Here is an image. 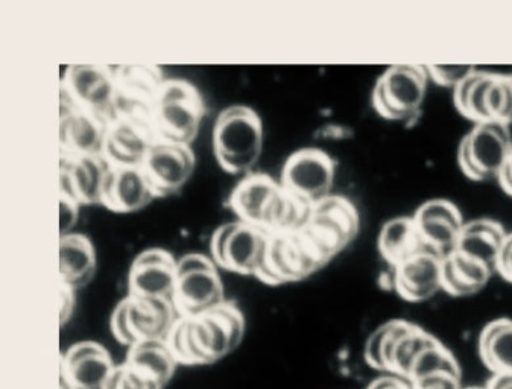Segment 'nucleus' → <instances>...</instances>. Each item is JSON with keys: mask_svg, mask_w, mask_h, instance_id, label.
Returning a JSON list of instances; mask_svg holds the SVG:
<instances>
[{"mask_svg": "<svg viewBox=\"0 0 512 389\" xmlns=\"http://www.w3.org/2000/svg\"><path fill=\"white\" fill-rule=\"evenodd\" d=\"M247 321L231 301L201 317H180L168 338L178 364L187 367L212 365L227 358L244 341Z\"/></svg>", "mask_w": 512, "mask_h": 389, "instance_id": "obj_1", "label": "nucleus"}, {"mask_svg": "<svg viewBox=\"0 0 512 389\" xmlns=\"http://www.w3.org/2000/svg\"><path fill=\"white\" fill-rule=\"evenodd\" d=\"M238 221L268 231H300L309 224L313 206L288 192L268 174H250L231 190L227 200Z\"/></svg>", "mask_w": 512, "mask_h": 389, "instance_id": "obj_2", "label": "nucleus"}, {"mask_svg": "<svg viewBox=\"0 0 512 389\" xmlns=\"http://www.w3.org/2000/svg\"><path fill=\"white\" fill-rule=\"evenodd\" d=\"M213 152L228 174H253L263 152V124L257 111L247 105L222 110L213 127Z\"/></svg>", "mask_w": 512, "mask_h": 389, "instance_id": "obj_3", "label": "nucleus"}, {"mask_svg": "<svg viewBox=\"0 0 512 389\" xmlns=\"http://www.w3.org/2000/svg\"><path fill=\"white\" fill-rule=\"evenodd\" d=\"M204 116L206 104L200 90L186 80H166L155 101L152 125L162 142L190 146Z\"/></svg>", "mask_w": 512, "mask_h": 389, "instance_id": "obj_4", "label": "nucleus"}, {"mask_svg": "<svg viewBox=\"0 0 512 389\" xmlns=\"http://www.w3.org/2000/svg\"><path fill=\"white\" fill-rule=\"evenodd\" d=\"M429 73L426 66L397 64L380 75L373 89L374 110L386 121L414 125L423 113Z\"/></svg>", "mask_w": 512, "mask_h": 389, "instance_id": "obj_5", "label": "nucleus"}, {"mask_svg": "<svg viewBox=\"0 0 512 389\" xmlns=\"http://www.w3.org/2000/svg\"><path fill=\"white\" fill-rule=\"evenodd\" d=\"M180 314L174 301L128 295L111 314L114 339L131 348L148 341H168Z\"/></svg>", "mask_w": 512, "mask_h": 389, "instance_id": "obj_6", "label": "nucleus"}, {"mask_svg": "<svg viewBox=\"0 0 512 389\" xmlns=\"http://www.w3.org/2000/svg\"><path fill=\"white\" fill-rule=\"evenodd\" d=\"M327 263L303 230L283 231L269 238L268 253L256 277L265 285L282 286L307 279Z\"/></svg>", "mask_w": 512, "mask_h": 389, "instance_id": "obj_7", "label": "nucleus"}, {"mask_svg": "<svg viewBox=\"0 0 512 389\" xmlns=\"http://www.w3.org/2000/svg\"><path fill=\"white\" fill-rule=\"evenodd\" d=\"M456 110L475 124H512V76L499 73H471L453 89Z\"/></svg>", "mask_w": 512, "mask_h": 389, "instance_id": "obj_8", "label": "nucleus"}, {"mask_svg": "<svg viewBox=\"0 0 512 389\" xmlns=\"http://www.w3.org/2000/svg\"><path fill=\"white\" fill-rule=\"evenodd\" d=\"M511 154L512 137L508 125L481 122L462 137L458 165L470 180H497Z\"/></svg>", "mask_w": 512, "mask_h": 389, "instance_id": "obj_9", "label": "nucleus"}, {"mask_svg": "<svg viewBox=\"0 0 512 389\" xmlns=\"http://www.w3.org/2000/svg\"><path fill=\"white\" fill-rule=\"evenodd\" d=\"M361 228L358 209L342 195H330L313 206L309 224L303 228L307 238L327 262L354 241Z\"/></svg>", "mask_w": 512, "mask_h": 389, "instance_id": "obj_10", "label": "nucleus"}, {"mask_svg": "<svg viewBox=\"0 0 512 389\" xmlns=\"http://www.w3.org/2000/svg\"><path fill=\"white\" fill-rule=\"evenodd\" d=\"M61 89L89 113L105 122L117 119L116 73L105 64H72L64 73Z\"/></svg>", "mask_w": 512, "mask_h": 389, "instance_id": "obj_11", "label": "nucleus"}, {"mask_svg": "<svg viewBox=\"0 0 512 389\" xmlns=\"http://www.w3.org/2000/svg\"><path fill=\"white\" fill-rule=\"evenodd\" d=\"M336 162L320 148H303L289 155L280 184L312 206L332 195Z\"/></svg>", "mask_w": 512, "mask_h": 389, "instance_id": "obj_12", "label": "nucleus"}, {"mask_svg": "<svg viewBox=\"0 0 512 389\" xmlns=\"http://www.w3.org/2000/svg\"><path fill=\"white\" fill-rule=\"evenodd\" d=\"M117 119H151L155 101L165 84L163 70L155 64H124L114 69Z\"/></svg>", "mask_w": 512, "mask_h": 389, "instance_id": "obj_13", "label": "nucleus"}, {"mask_svg": "<svg viewBox=\"0 0 512 389\" xmlns=\"http://www.w3.org/2000/svg\"><path fill=\"white\" fill-rule=\"evenodd\" d=\"M195 168V152L190 146L162 140L152 146L142 165L143 174L157 198L180 192L189 183Z\"/></svg>", "mask_w": 512, "mask_h": 389, "instance_id": "obj_14", "label": "nucleus"}, {"mask_svg": "<svg viewBox=\"0 0 512 389\" xmlns=\"http://www.w3.org/2000/svg\"><path fill=\"white\" fill-rule=\"evenodd\" d=\"M108 122L81 108L63 89L60 98V151L67 155H104Z\"/></svg>", "mask_w": 512, "mask_h": 389, "instance_id": "obj_15", "label": "nucleus"}, {"mask_svg": "<svg viewBox=\"0 0 512 389\" xmlns=\"http://www.w3.org/2000/svg\"><path fill=\"white\" fill-rule=\"evenodd\" d=\"M116 367L104 345L78 342L61 356V385L67 389H105Z\"/></svg>", "mask_w": 512, "mask_h": 389, "instance_id": "obj_16", "label": "nucleus"}, {"mask_svg": "<svg viewBox=\"0 0 512 389\" xmlns=\"http://www.w3.org/2000/svg\"><path fill=\"white\" fill-rule=\"evenodd\" d=\"M177 259L163 248H149L134 257L128 274V295L174 301Z\"/></svg>", "mask_w": 512, "mask_h": 389, "instance_id": "obj_17", "label": "nucleus"}, {"mask_svg": "<svg viewBox=\"0 0 512 389\" xmlns=\"http://www.w3.org/2000/svg\"><path fill=\"white\" fill-rule=\"evenodd\" d=\"M111 163L104 155L61 154L60 195L78 201L81 206L101 204Z\"/></svg>", "mask_w": 512, "mask_h": 389, "instance_id": "obj_18", "label": "nucleus"}, {"mask_svg": "<svg viewBox=\"0 0 512 389\" xmlns=\"http://www.w3.org/2000/svg\"><path fill=\"white\" fill-rule=\"evenodd\" d=\"M159 142L151 119L119 118L108 125L104 157L111 166L142 168L146 155Z\"/></svg>", "mask_w": 512, "mask_h": 389, "instance_id": "obj_19", "label": "nucleus"}, {"mask_svg": "<svg viewBox=\"0 0 512 389\" xmlns=\"http://www.w3.org/2000/svg\"><path fill=\"white\" fill-rule=\"evenodd\" d=\"M412 218L430 253L444 259L456 251L459 235L465 224L456 204L449 200L426 201L418 207Z\"/></svg>", "mask_w": 512, "mask_h": 389, "instance_id": "obj_20", "label": "nucleus"}, {"mask_svg": "<svg viewBox=\"0 0 512 389\" xmlns=\"http://www.w3.org/2000/svg\"><path fill=\"white\" fill-rule=\"evenodd\" d=\"M394 289L409 303H423L443 289V259L430 251L394 268Z\"/></svg>", "mask_w": 512, "mask_h": 389, "instance_id": "obj_21", "label": "nucleus"}, {"mask_svg": "<svg viewBox=\"0 0 512 389\" xmlns=\"http://www.w3.org/2000/svg\"><path fill=\"white\" fill-rule=\"evenodd\" d=\"M225 301L224 283L218 268L177 276L174 304L180 317H201Z\"/></svg>", "mask_w": 512, "mask_h": 389, "instance_id": "obj_22", "label": "nucleus"}, {"mask_svg": "<svg viewBox=\"0 0 512 389\" xmlns=\"http://www.w3.org/2000/svg\"><path fill=\"white\" fill-rule=\"evenodd\" d=\"M157 200L142 168L113 166L105 183L102 206L114 213H136Z\"/></svg>", "mask_w": 512, "mask_h": 389, "instance_id": "obj_23", "label": "nucleus"}, {"mask_svg": "<svg viewBox=\"0 0 512 389\" xmlns=\"http://www.w3.org/2000/svg\"><path fill=\"white\" fill-rule=\"evenodd\" d=\"M269 238L268 231L238 221L225 247L221 268L241 276H257L268 253Z\"/></svg>", "mask_w": 512, "mask_h": 389, "instance_id": "obj_24", "label": "nucleus"}, {"mask_svg": "<svg viewBox=\"0 0 512 389\" xmlns=\"http://www.w3.org/2000/svg\"><path fill=\"white\" fill-rule=\"evenodd\" d=\"M98 257L95 245L83 233L60 236V282L78 289L89 285L96 276Z\"/></svg>", "mask_w": 512, "mask_h": 389, "instance_id": "obj_25", "label": "nucleus"}, {"mask_svg": "<svg viewBox=\"0 0 512 389\" xmlns=\"http://www.w3.org/2000/svg\"><path fill=\"white\" fill-rule=\"evenodd\" d=\"M508 235L503 225L494 219L481 218L465 222L456 251L479 260L496 271L500 250Z\"/></svg>", "mask_w": 512, "mask_h": 389, "instance_id": "obj_26", "label": "nucleus"}, {"mask_svg": "<svg viewBox=\"0 0 512 389\" xmlns=\"http://www.w3.org/2000/svg\"><path fill=\"white\" fill-rule=\"evenodd\" d=\"M377 247H379L380 256L392 268L402 265L417 254L429 251L421 239L414 218H408V216L389 219L385 222L377 239Z\"/></svg>", "mask_w": 512, "mask_h": 389, "instance_id": "obj_27", "label": "nucleus"}, {"mask_svg": "<svg viewBox=\"0 0 512 389\" xmlns=\"http://www.w3.org/2000/svg\"><path fill=\"white\" fill-rule=\"evenodd\" d=\"M494 272L485 263L453 251L443 259V289L452 297H470L488 285Z\"/></svg>", "mask_w": 512, "mask_h": 389, "instance_id": "obj_28", "label": "nucleus"}, {"mask_svg": "<svg viewBox=\"0 0 512 389\" xmlns=\"http://www.w3.org/2000/svg\"><path fill=\"white\" fill-rule=\"evenodd\" d=\"M125 364L148 374L165 388L178 368L177 359L166 341H148L128 348Z\"/></svg>", "mask_w": 512, "mask_h": 389, "instance_id": "obj_29", "label": "nucleus"}, {"mask_svg": "<svg viewBox=\"0 0 512 389\" xmlns=\"http://www.w3.org/2000/svg\"><path fill=\"white\" fill-rule=\"evenodd\" d=\"M479 355L493 374L512 373V320L499 318L479 336Z\"/></svg>", "mask_w": 512, "mask_h": 389, "instance_id": "obj_30", "label": "nucleus"}, {"mask_svg": "<svg viewBox=\"0 0 512 389\" xmlns=\"http://www.w3.org/2000/svg\"><path fill=\"white\" fill-rule=\"evenodd\" d=\"M105 389H165L148 374L128 364L117 365Z\"/></svg>", "mask_w": 512, "mask_h": 389, "instance_id": "obj_31", "label": "nucleus"}, {"mask_svg": "<svg viewBox=\"0 0 512 389\" xmlns=\"http://www.w3.org/2000/svg\"><path fill=\"white\" fill-rule=\"evenodd\" d=\"M426 69L429 80L437 83L438 86L452 87V89L461 84L471 73L476 72L473 66H452V64L447 66L435 64V66H426Z\"/></svg>", "mask_w": 512, "mask_h": 389, "instance_id": "obj_32", "label": "nucleus"}, {"mask_svg": "<svg viewBox=\"0 0 512 389\" xmlns=\"http://www.w3.org/2000/svg\"><path fill=\"white\" fill-rule=\"evenodd\" d=\"M409 383L412 389H462L461 370L440 371Z\"/></svg>", "mask_w": 512, "mask_h": 389, "instance_id": "obj_33", "label": "nucleus"}, {"mask_svg": "<svg viewBox=\"0 0 512 389\" xmlns=\"http://www.w3.org/2000/svg\"><path fill=\"white\" fill-rule=\"evenodd\" d=\"M81 204L66 195H60V236L75 233L73 228L80 218Z\"/></svg>", "mask_w": 512, "mask_h": 389, "instance_id": "obj_34", "label": "nucleus"}, {"mask_svg": "<svg viewBox=\"0 0 512 389\" xmlns=\"http://www.w3.org/2000/svg\"><path fill=\"white\" fill-rule=\"evenodd\" d=\"M238 227V221L227 222L216 228L210 241V253H212L213 262L218 268H221L222 260H224L225 247H227L228 239L233 235V231Z\"/></svg>", "mask_w": 512, "mask_h": 389, "instance_id": "obj_35", "label": "nucleus"}, {"mask_svg": "<svg viewBox=\"0 0 512 389\" xmlns=\"http://www.w3.org/2000/svg\"><path fill=\"white\" fill-rule=\"evenodd\" d=\"M218 268L213 262L212 257L204 256V254H186L177 260V276L187 274V272L204 271V269Z\"/></svg>", "mask_w": 512, "mask_h": 389, "instance_id": "obj_36", "label": "nucleus"}, {"mask_svg": "<svg viewBox=\"0 0 512 389\" xmlns=\"http://www.w3.org/2000/svg\"><path fill=\"white\" fill-rule=\"evenodd\" d=\"M75 289L69 288L64 283H58V295H60V326H66L75 312Z\"/></svg>", "mask_w": 512, "mask_h": 389, "instance_id": "obj_37", "label": "nucleus"}, {"mask_svg": "<svg viewBox=\"0 0 512 389\" xmlns=\"http://www.w3.org/2000/svg\"><path fill=\"white\" fill-rule=\"evenodd\" d=\"M496 271L506 282L512 283V233H509L502 250H500Z\"/></svg>", "mask_w": 512, "mask_h": 389, "instance_id": "obj_38", "label": "nucleus"}, {"mask_svg": "<svg viewBox=\"0 0 512 389\" xmlns=\"http://www.w3.org/2000/svg\"><path fill=\"white\" fill-rule=\"evenodd\" d=\"M367 389H412L408 380L399 376H382L374 379Z\"/></svg>", "mask_w": 512, "mask_h": 389, "instance_id": "obj_39", "label": "nucleus"}, {"mask_svg": "<svg viewBox=\"0 0 512 389\" xmlns=\"http://www.w3.org/2000/svg\"><path fill=\"white\" fill-rule=\"evenodd\" d=\"M500 186L505 190V193H508L509 197H512V154L509 157L508 162H506L505 168L500 172L499 178Z\"/></svg>", "mask_w": 512, "mask_h": 389, "instance_id": "obj_40", "label": "nucleus"}, {"mask_svg": "<svg viewBox=\"0 0 512 389\" xmlns=\"http://www.w3.org/2000/svg\"><path fill=\"white\" fill-rule=\"evenodd\" d=\"M487 389H512V373L494 374Z\"/></svg>", "mask_w": 512, "mask_h": 389, "instance_id": "obj_41", "label": "nucleus"}, {"mask_svg": "<svg viewBox=\"0 0 512 389\" xmlns=\"http://www.w3.org/2000/svg\"><path fill=\"white\" fill-rule=\"evenodd\" d=\"M468 389H487V388H468Z\"/></svg>", "mask_w": 512, "mask_h": 389, "instance_id": "obj_42", "label": "nucleus"}]
</instances>
